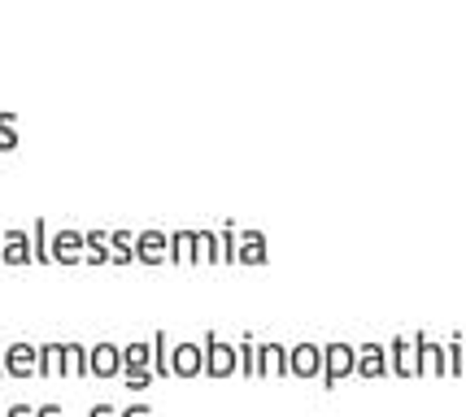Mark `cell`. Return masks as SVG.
I'll use <instances>...</instances> for the list:
<instances>
[{
    "mask_svg": "<svg viewBox=\"0 0 466 417\" xmlns=\"http://www.w3.org/2000/svg\"><path fill=\"white\" fill-rule=\"evenodd\" d=\"M5 374H40V348H31V343H18V348H9L5 352Z\"/></svg>",
    "mask_w": 466,
    "mask_h": 417,
    "instance_id": "obj_1",
    "label": "cell"
},
{
    "mask_svg": "<svg viewBox=\"0 0 466 417\" xmlns=\"http://www.w3.org/2000/svg\"><path fill=\"white\" fill-rule=\"evenodd\" d=\"M122 365V352L114 348V343H101V348H92V374H101V378H109V374H118Z\"/></svg>",
    "mask_w": 466,
    "mask_h": 417,
    "instance_id": "obj_2",
    "label": "cell"
},
{
    "mask_svg": "<svg viewBox=\"0 0 466 417\" xmlns=\"http://www.w3.org/2000/svg\"><path fill=\"white\" fill-rule=\"evenodd\" d=\"M353 365H358V361H353V348H345V343H331V348H327V382L345 378Z\"/></svg>",
    "mask_w": 466,
    "mask_h": 417,
    "instance_id": "obj_3",
    "label": "cell"
},
{
    "mask_svg": "<svg viewBox=\"0 0 466 417\" xmlns=\"http://www.w3.org/2000/svg\"><path fill=\"white\" fill-rule=\"evenodd\" d=\"M231 370H236V348L209 339V374H231Z\"/></svg>",
    "mask_w": 466,
    "mask_h": 417,
    "instance_id": "obj_4",
    "label": "cell"
},
{
    "mask_svg": "<svg viewBox=\"0 0 466 417\" xmlns=\"http://www.w3.org/2000/svg\"><path fill=\"white\" fill-rule=\"evenodd\" d=\"M201 370V348L197 343H179L175 348V374H197Z\"/></svg>",
    "mask_w": 466,
    "mask_h": 417,
    "instance_id": "obj_5",
    "label": "cell"
},
{
    "mask_svg": "<svg viewBox=\"0 0 466 417\" xmlns=\"http://www.w3.org/2000/svg\"><path fill=\"white\" fill-rule=\"evenodd\" d=\"M292 374H319V348H309V343H301L297 352H292Z\"/></svg>",
    "mask_w": 466,
    "mask_h": 417,
    "instance_id": "obj_6",
    "label": "cell"
},
{
    "mask_svg": "<svg viewBox=\"0 0 466 417\" xmlns=\"http://www.w3.org/2000/svg\"><path fill=\"white\" fill-rule=\"evenodd\" d=\"M66 370V348H57V343H48V348H40V374H61Z\"/></svg>",
    "mask_w": 466,
    "mask_h": 417,
    "instance_id": "obj_7",
    "label": "cell"
},
{
    "mask_svg": "<svg viewBox=\"0 0 466 417\" xmlns=\"http://www.w3.org/2000/svg\"><path fill=\"white\" fill-rule=\"evenodd\" d=\"M66 374H92V361L79 343H66Z\"/></svg>",
    "mask_w": 466,
    "mask_h": 417,
    "instance_id": "obj_8",
    "label": "cell"
},
{
    "mask_svg": "<svg viewBox=\"0 0 466 417\" xmlns=\"http://www.w3.org/2000/svg\"><path fill=\"white\" fill-rule=\"evenodd\" d=\"M79 243H83V239L75 235V231H61V235H57V248H53V253H57L61 261H75V257H79Z\"/></svg>",
    "mask_w": 466,
    "mask_h": 417,
    "instance_id": "obj_9",
    "label": "cell"
},
{
    "mask_svg": "<svg viewBox=\"0 0 466 417\" xmlns=\"http://www.w3.org/2000/svg\"><path fill=\"white\" fill-rule=\"evenodd\" d=\"M162 253H166L162 235H140V257L144 261H162Z\"/></svg>",
    "mask_w": 466,
    "mask_h": 417,
    "instance_id": "obj_10",
    "label": "cell"
},
{
    "mask_svg": "<svg viewBox=\"0 0 466 417\" xmlns=\"http://www.w3.org/2000/svg\"><path fill=\"white\" fill-rule=\"evenodd\" d=\"M358 370H362V374H384V357H380V348H366V357L358 361Z\"/></svg>",
    "mask_w": 466,
    "mask_h": 417,
    "instance_id": "obj_11",
    "label": "cell"
},
{
    "mask_svg": "<svg viewBox=\"0 0 466 417\" xmlns=\"http://www.w3.org/2000/svg\"><path fill=\"white\" fill-rule=\"evenodd\" d=\"M5 243H9V248H5V257H9V261H26V257H31V253H26V235H9Z\"/></svg>",
    "mask_w": 466,
    "mask_h": 417,
    "instance_id": "obj_12",
    "label": "cell"
},
{
    "mask_svg": "<svg viewBox=\"0 0 466 417\" xmlns=\"http://www.w3.org/2000/svg\"><path fill=\"white\" fill-rule=\"evenodd\" d=\"M122 361H127V370H144V361H148V348H144V343H131Z\"/></svg>",
    "mask_w": 466,
    "mask_h": 417,
    "instance_id": "obj_13",
    "label": "cell"
},
{
    "mask_svg": "<svg viewBox=\"0 0 466 417\" xmlns=\"http://www.w3.org/2000/svg\"><path fill=\"white\" fill-rule=\"evenodd\" d=\"M18 135H14V114H0V148H14Z\"/></svg>",
    "mask_w": 466,
    "mask_h": 417,
    "instance_id": "obj_14",
    "label": "cell"
},
{
    "mask_svg": "<svg viewBox=\"0 0 466 417\" xmlns=\"http://www.w3.org/2000/svg\"><path fill=\"white\" fill-rule=\"evenodd\" d=\"M0 370H5V357H0Z\"/></svg>",
    "mask_w": 466,
    "mask_h": 417,
    "instance_id": "obj_15",
    "label": "cell"
}]
</instances>
